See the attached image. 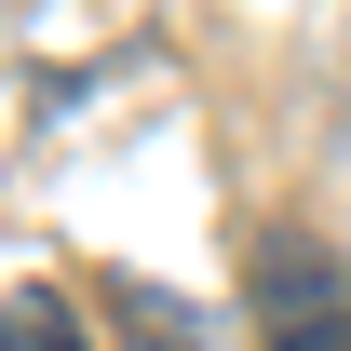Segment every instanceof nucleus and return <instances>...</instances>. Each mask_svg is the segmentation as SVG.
Masks as SVG:
<instances>
[{"mask_svg": "<svg viewBox=\"0 0 351 351\" xmlns=\"http://www.w3.org/2000/svg\"><path fill=\"white\" fill-rule=\"evenodd\" d=\"M257 351H351V270H324L311 243L257 257Z\"/></svg>", "mask_w": 351, "mask_h": 351, "instance_id": "1", "label": "nucleus"}, {"mask_svg": "<svg viewBox=\"0 0 351 351\" xmlns=\"http://www.w3.org/2000/svg\"><path fill=\"white\" fill-rule=\"evenodd\" d=\"M0 351H95V338H82V311L54 298V284H14L0 298Z\"/></svg>", "mask_w": 351, "mask_h": 351, "instance_id": "2", "label": "nucleus"}, {"mask_svg": "<svg viewBox=\"0 0 351 351\" xmlns=\"http://www.w3.org/2000/svg\"><path fill=\"white\" fill-rule=\"evenodd\" d=\"M108 311H122V324H135V338H149V351H203V324H189V311H176L162 284H135V270H122V284H108Z\"/></svg>", "mask_w": 351, "mask_h": 351, "instance_id": "3", "label": "nucleus"}]
</instances>
